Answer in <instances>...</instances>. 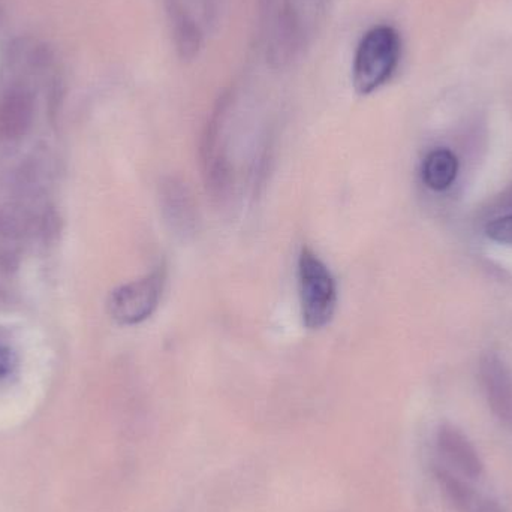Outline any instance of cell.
<instances>
[{"instance_id":"8fae6325","label":"cell","mask_w":512,"mask_h":512,"mask_svg":"<svg viewBox=\"0 0 512 512\" xmlns=\"http://www.w3.org/2000/svg\"><path fill=\"white\" fill-rule=\"evenodd\" d=\"M459 174V159L448 149H436L426 156L421 176L427 188L432 191H447L456 182Z\"/></svg>"},{"instance_id":"3957f363","label":"cell","mask_w":512,"mask_h":512,"mask_svg":"<svg viewBox=\"0 0 512 512\" xmlns=\"http://www.w3.org/2000/svg\"><path fill=\"white\" fill-rule=\"evenodd\" d=\"M298 291L301 316L309 330H321L330 324L337 306V286L333 274L309 248L298 256Z\"/></svg>"},{"instance_id":"5bb4252c","label":"cell","mask_w":512,"mask_h":512,"mask_svg":"<svg viewBox=\"0 0 512 512\" xmlns=\"http://www.w3.org/2000/svg\"><path fill=\"white\" fill-rule=\"evenodd\" d=\"M474 512H507V510H505L504 505L499 504V501H496V499L481 496L480 502H478Z\"/></svg>"},{"instance_id":"277c9868","label":"cell","mask_w":512,"mask_h":512,"mask_svg":"<svg viewBox=\"0 0 512 512\" xmlns=\"http://www.w3.org/2000/svg\"><path fill=\"white\" fill-rule=\"evenodd\" d=\"M180 56L191 59L221 17L224 0H162Z\"/></svg>"},{"instance_id":"52a82bcc","label":"cell","mask_w":512,"mask_h":512,"mask_svg":"<svg viewBox=\"0 0 512 512\" xmlns=\"http://www.w3.org/2000/svg\"><path fill=\"white\" fill-rule=\"evenodd\" d=\"M480 379L484 396L496 420L512 432V372L495 352L480 360Z\"/></svg>"},{"instance_id":"8992f818","label":"cell","mask_w":512,"mask_h":512,"mask_svg":"<svg viewBox=\"0 0 512 512\" xmlns=\"http://www.w3.org/2000/svg\"><path fill=\"white\" fill-rule=\"evenodd\" d=\"M436 451L441 463L453 469L469 481H478L484 477L486 465L480 451L463 430L451 423L438 427L435 436Z\"/></svg>"},{"instance_id":"ba28073f","label":"cell","mask_w":512,"mask_h":512,"mask_svg":"<svg viewBox=\"0 0 512 512\" xmlns=\"http://www.w3.org/2000/svg\"><path fill=\"white\" fill-rule=\"evenodd\" d=\"M35 104L24 89H12L0 102V137L14 141L24 137L33 122Z\"/></svg>"},{"instance_id":"7c38bea8","label":"cell","mask_w":512,"mask_h":512,"mask_svg":"<svg viewBox=\"0 0 512 512\" xmlns=\"http://www.w3.org/2000/svg\"><path fill=\"white\" fill-rule=\"evenodd\" d=\"M486 236L492 242L512 246V215L493 219L486 227Z\"/></svg>"},{"instance_id":"7a4b0ae2","label":"cell","mask_w":512,"mask_h":512,"mask_svg":"<svg viewBox=\"0 0 512 512\" xmlns=\"http://www.w3.org/2000/svg\"><path fill=\"white\" fill-rule=\"evenodd\" d=\"M402 57V38L393 26L379 24L364 33L355 51L352 83L360 95L381 89L393 77Z\"/></svg>"},{"instance_id":"9c48e42d","label":"cell","mask_w":512,"mask_h":512,"mask_svg":"<svg viewBox=\"0 0 512 512\" xmlns=\"http://www.w3.org/2000/svg\"><path fill=\"white\" fill-rule=\"evenodd\" d=\"M162 210L171 227L189 233L195 224V206L189 189L182 182L170 179L162 186Z\"/></svg>"},{"instance_id":"6da1fadb","label":"cell","mask_w":512,"mask_h":512,"mask_svg":"<svg viewBox=\"0 0 512 512\" xmlns=\"http://www.w3.org/2000/svg\"><path fill=\"white\" fill-rule=\"evenodd\" d=\"M331 0H261V42L271 68L294 65L324 26Z\"/></svg>"},{"instance_id":"4fadbf2b","label":"cell","mask_w":512,"mask_h":512,"mask_svg":"<svg viewBox=\"0 0 512 512\" xmlns=\"http://www.w3.org/2000/svg\"><path fill=\"white\" fill-rule=\"evenodd\" d=\"M15 363L17 360H15L14 352L5 346H0V379L5 378L14 370Z\"/></svg>"},{"instance_id":"5b68a950","label":"cell","mask_w":512,"mask_h":512,"mask_svg":"<svg viewBox=\"0 0 512 512\" xmlns=\"http://www.w3.org/2000/svg\"><path fill=\"white\" fill-rule=\"evenodd\" d=\"M165 270L158 268L143 279L119 286L111 292L108 312L120 325H137L149 319L161 303Z\"/></svg>"},{"instance_id":"30bf717a","label":"cell","mask_w":512,"mask_h":512,"mask_svg":"<svg viewBox=\"0 0 512 512\" xmlns=\"http://www.w3.org/2000/svg\"><path fill=\"white\" fill-rule=\"evenodd\" d=\"M433 477L439 489L444 493L454 510L457 512H474L481 495L472 487L471 481L445 466L444 463L435 462L432 465Z\"/></svg>"}]
</instances>
